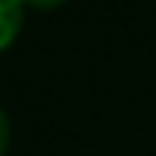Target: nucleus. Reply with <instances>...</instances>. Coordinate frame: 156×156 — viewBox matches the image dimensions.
I'll list each match as a JSON object with an SVG mask.
<instances>
[{
	"instance_id": "nucleus-3",
	"label": "nucleus",
	"mask_w": 156,
	"mask_h": 156,
	"mask_svg": "<svg viewBox=\"0 0 156 156\" xmlns=\"http://www.w3.org/2000/svg\"><path fill=\"white\" fill-rule=\"evenodd\" d=\"M26 6H38V10H54V6L67 3V0H23Z\"/></svg>"
},
{
	"instance_id": "nucleus-2",
	"label": "nucleus",
	"mask_w": 156,
	"mask_h": 156,
	"mask_svg": "<svg viewBox=\"0 0 156 156\" xmlns=\"http://www.w3.org/2000/svg\"><path fill=\"white\" fill-rule=\"evenodd\" d=\"M6 147H10V118H6V112L0 108V156L6 153Z\"/></svg>"
},
{
	"instance_id": "nucleus-1",
	"label": "nucleus",
	"mask_w": 156,
	"mask_h": 156,
	"mask_svg": "<svg viewBox=\"0 0 156 156\" xmlns=\"http://www.w3.org/2000/svg\"><path fill=\"white\" fill-rule=\"evenodd\" d=\"M23 10H26L23 0H0V51H6L16 41L23 29Z\"/></svg>"
}]
</instances>
